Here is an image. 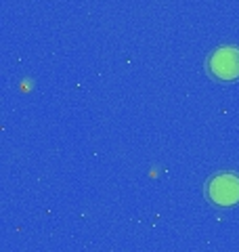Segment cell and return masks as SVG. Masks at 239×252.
<instances>
[{
	"label": "cell",
	"mask_w": 239,
	"mask_h": 252,
	"mask_svg": "<svg viewBox=\"0 0 239 252\" xmlns=\"http://www.w3.org/2000/svg\"><path fill=\"white\" fill-rule=\"evenodd\" d=\"M208 72L220 82H233L239 78V49L218 46L208 59Z\"/></svg>",
	"instance_id": "6da1fadb"
},
{
	"label": "cell",
	"mask_w": 239,
	"mask_h": 252,
	"mask_svg": "<svg viewBox=\"0 0 239 252\" xmlns=\"http://www.w3.org/2000/svg\"><path fill=\"white\" fill-rule=\"evenodd\" d=\"M208 198L220 208L239 204V179L235 175H216L208 183Z\"/></svg>",
	"instance_id": "7a4b0ae2"
}]
</instances>
